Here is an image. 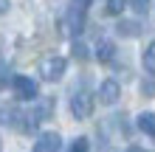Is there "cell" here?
<instances>
[{"mask_svg": "<svg viewBox=\"0 0 155 152\" xmlns=\"http://www.w3.org/2000/svg\"><path fill=\"white\" fill-rule=\"evenodd\" d=\"M12 90L17 99H23V102H31V99H37V82L28 76H12Z\"/></svg>", "mask_w": 155, "mask_h": 152, "instance_id": "cell-4", "label": "cell"}, {"mask_svg": "<svg viewBox=\"0 0 155 152\" xmlns=\"http://www.w3.org/2000/svg\"><path fill=\"white\" fill-rule=\"evenodd\" d=\"M8 11V0H0V14H6Z\"/></svg>", "mask_w": 155, "mask_h": 152, "instance_id": "cell-17", "label": "cell"}, {"mask_svg": "<svg viewBox=\"0 0 155 152\" xmlns=\"http://www.w3.org/2000/svg\"><path fill=\"white\" fill-rule=\"evenodd\" d=\"M138 130L155 138V113H141L138 115Z\"/></svg>", "mask_w": 155, "mask_h": 152, "instance_id": "cell-8", "label": "cell"}, {"mask_svg": "<svg viewBox=\"0 0 155 152\" xmlns=\"http://www.w3.org/2000/svg\"><path fill=\"white\" fill-rule=\"evenodd\" d=\"M74 57H76V59H87V48H85V42H79V40L74 42Z\"/></svg>", "mask_w": 155, "mask_h": 152, "instance_id": "cell-14", "label": "cell"}, {"mask_svg": "<svg viewBox=\"0 0 155 152\" xmlns=\"http://www.w3.org/2000/svg\"><path fill=\"white\" fill-rule=\"evenodd\" d=\"M20 121H23V110L0 104V124H6V127H20Z\"/></svg>", "mask_w": 155, "mask_h": 152, "instance_id": "cell-7", "label": "cell"}, {"mask_svg": "<svg viewBox=\"0 0 155 152\" xmlns=\"http://www.w3.org/2000/svg\"><path fill=\"white\" fill-rule=\"evenodd\" d=\"M127 3L133 6L135 14H147V8H150V0H127Z\"/></svg>", "mask_w": 155, "mask_h": 152, "instance_id": "cell-13", "label": "cell"}, {"mask_svg": "<svg viewBox=\"0 0 155 152\" xmlns=\"http://www.w3.org/2000/svg\"><path fill=\"white\" fill-rule=\"evenodd\" d=\"M99 62H104V65H110V62H113V53H116V45H113V42H107V40H102V42H99Z\"/></svg>", "mask_w": 155, "mask_h": 152, "instance_id": "cell-9", "label": "cell"}, {"mask_svg": "<svg viewBox=\"0 0 155 152\" xmlns=\"http://www.w3.org/2000/svg\"><path fill=\"white\" fill-rule=\"evenodd\" d=\"M118 96H121V87H118L116 79H104V82L99 85V102L102 104H116Z\"/></svg>", "mask_w": 155, "mask_h": 152, "instance_id": "cell-5", "label": "cell"}, {"mask_svg": "<svg viewBox=\"0 0 155 152\" xmlns=\"http://www.w3.org/2000/svg\"><path fill=\"white\" fill-rule=\"evenodd\" d=\"M124 6H127V0H104V11L110 17H118L124 11Z\"/></svg>", "mask_w": 155, "mask_h": 152, "instance_id": "cell-10", "label": "cell"}, {"mask_svg": "<svg viewBox=\"0 0 155 152\" xmlns=\"http://www.w3.org/2000/svg\"><path fill=\"white\" fill-rule=\"evenodd\" d=\"M118 34H141V25L138 23H118Z\"/></svg>", "mask_w": 155, "mask_h": 152, "instance_id": "cell-12", "label": "cell"}, {"mask_svg": "<svg viewBox=\"0 0 155 152\" xmlns=\"http://www.w3.org/2000/svg\"><path fill=\"white\" fill-rule=\"evenodd\" d=\"M144 68L150 73H155V42H150V48L144 51Z\"/></svg>", "mask_w": 155, "mask_h": 152, "instance_id": "cell-11", "label": "cell"}, {"mask_svg": "<svg viewBox=\"0 0 155 152\" xmlns=\"http://www.w3.org/2000/svg\"><path fill=\"white\" fill-rule=\"evenodd\" d=\"M71 113H74V118H87L90 113H93V93L87 90V87H76L74 93H71Z\"/></svg>", "mask_w": 155, "mask_h": 152, "instance_id": "cell-2", "label": "cell"}, {"mask_svg": "<svg viewBox=\"0 0 155 152\" xmlns=\"http://www.w3.org/2000/svg\"><path fill=\"white\" fill-rule=\"evenodd\" d=\"M127 152H147V149H141V147H130Z\"/></svg>", "mask_w": 155, "mask_h": 152, "instance_id": "cell-18", "label": "cell"}, {"mask_svg": "<svg viewBox=\"0 0 155 152\" xmlns=\"http://www.w3.org/2000/svg\"><path fill=\"white\" fill-rule=\"evenodd\" d=\"M65 68H68L65 57H45L40 62V76L45 79V82H57V79H62Z\"/></svg>", "mask_w": 155, "mask_h": 152, "instance_id": "cell-3", "label": "cell"}, {"mask_svg": "<svg viewBox=\"0 0 155 152\" xmlns=\"http://www.w3.org/2000/svg\"><path fill=\"white\" fill-rule=\"evenodd\" d=\"M141 93L144 96H155V82H144L141 85Z\"/></svg>", "mask_w": 155, "mask_h": 152, "instance_id": "cell-16", "label": "cell"}, {"mask_svg": "<svg viewBox=\"0 0 155 152\" xmlns=\"http://www.w3.org/2000/svg\"><path fill=\"white\" fill-rule=\"evenodd\" d=\"M59 147H62L59 132H42L34 144V152H59Z\"/></svg>", "mask_w": 155, "mask_h": 152, "instance_id": "cell-6", "label": "cell"}, {"mask_svg": "<svg viewBox=\"0 0 155 152\" xmlns=\"http://www.w3.org/2000/svg\"><path fill=\"white\" fill-rule=\"evenodd\" d=\"M90 0H71L68 11H65V31L68 34H79L85 28V17H87Z\"/></svg>", "mask_w": 155, "mask_h": 152, "instance_id": "cell-1", "label": "cell"}, {"mask_svg": "<svg viewBox=\"0 0 155 152\" xmlns=\"http://www.w3.org/2000/svg\"><path fill=\"white\" fill-rule=\"evenodd\" d=\"M71 152H87V138H76L74 147H71Z\"/></svg>", "mask_w": 155, "mask_h": 152, "instance_id": "cell-15", "label": "cell"}]
</instances>
